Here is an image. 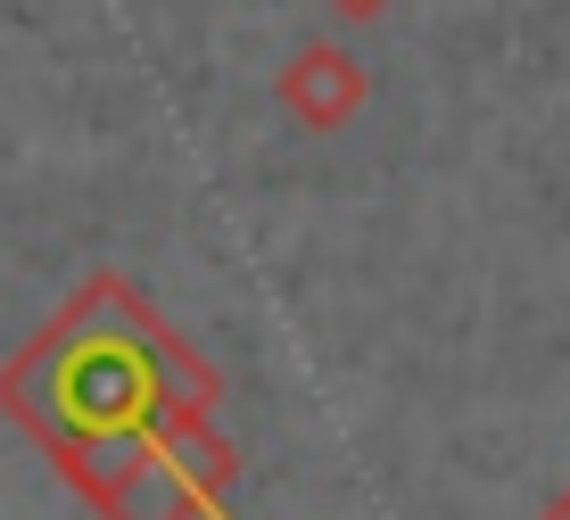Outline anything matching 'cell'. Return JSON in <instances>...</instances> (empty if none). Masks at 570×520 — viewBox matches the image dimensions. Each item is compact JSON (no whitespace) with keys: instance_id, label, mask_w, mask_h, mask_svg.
<instances>
[{"instance_id":"cell-1","label":"cell","mask_w":570,"mask_h":520,"mask_svg":"<svg viewBox=\"0 0 570 520\" xmlns=\"http://www.w3.org/2000/svg\"><path fill=\"white\" fill-rule=\"evenodd\" d=\"M215 396H224V372L125 273H91L0 364V413L50 454L91 512L149 463V447L174 422L215 413Z\"/></svg>"},{"instance_id":"cell-3","label":"cell","mask_w":570,"mask_h":520,"mask_svg":"<svg viewBox=\"0 0 570 520\" xmlns=\"http://www.w3.org/2000/svg\"><path fill=\"white\" fill-rule=\"evenodd\" d=\"M273 99H282V116H289V125H306V133H347L364 116V99H372V75H364L356 50L306 42L282 75H273Z\"/></svg>"},{"instance_id":"cell-2","label":"cell","mask_w":570,"mask_h":520,"mask_svg":"<svg viewBox=\"0 0 570 520\" xmlns=\"http://www.w3.org/2000/svg\"><path fill=\"white\" fill-rule=\"evenodd\" d=\"M232 488H240V447L215 430V413H190L100 504V520H224Z\"/></svg>"},{"instance_id":"cell-5","label":"cell","mask_w":570,"mask_h":520,"mask_svg":"<svg viewBox=\"0 0 570 520\" xmlns=\"http://www.w3.org/2000/svg\"><path fill=\"white\" fill-rule=\"evenodd\" d=\"M538 520H570V488H554V504H546Z\"/></svg>"},{"instance_id":"cell-4","label":"cell","mask_w":570,"mask_h":520,"mask_svg":"<svg viewBox=\"0 0 570 520\" xmlns=\"http://www.w3.org/2000/svg\"><path fill=\"white\" fill-rule=\"evenodd\" d=\"M331 17H347V26H364V17H381V9H397V0H323Z\"/></svg>"}]
</instances>
